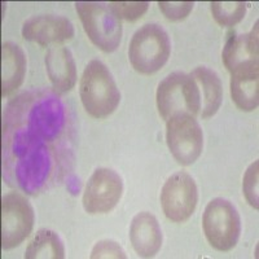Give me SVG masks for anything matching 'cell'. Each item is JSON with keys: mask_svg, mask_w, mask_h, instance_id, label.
Wrapping results in <instances>:
<instances>
[{"mask_svg": "<svg viewBox=\"0 0 259 259\" xmlns=\"http://www.w3.org/2000/svg\"><path fill=\"white\" fill-rule=\"evenodd\" d=\"M79 94L85 112L97 119L109 117L121 100L112 73L99 60L90 61L83 70Z\"/></svg>", "mask_w": 259, "mask_h": 259, "instance_id": "7a4b0ae2", "label": "cell"}, {"mask_svg": "<svg viewBox=\"0 0 259 259\" xmlns=\"http://www.w3.org/2000/svg\"><path fill=\"white\" fill-rule=\"evenodd\" d=\"M202 228L207 241L214 249L230 251L240 239L241 219L230 201L214 198L207 203L203 212Z\"/></svg>", "mask_w": 259, "mask_h": 259, "instance_id": "8992f818", "label": "cell"}, {"mask_svg": "<svg viewBox=\"0 0 259 259\" xmlns=\"http://www.w3.org/2000/svg\"><path fill=\"white\" fill-rule=\"evenodd\" d=\"M130 240L139 256L156 255L162 245V231L156 217L148 211L135 215L130 227Z\"/></svg>", "mask_w": 259, "mask_h": 259, "instance_id": "4fadbf2b", "label": "cell"}, {"mask_svg": "<svg viewBox=\"0 0 259 259\" xmlns=\"http://www.w3.org/2000/svg\"><path fill=\"white\" fill-rule=\"evenodd\" d=\"M193 6V2H158L161 12L170 21H182L187 18Z\"/></svg>", "mask_w": 259, "mask_h": 259, "instance_id": "7402d4cb", "label": "cell"}, {"mask_svg": "<svg viewBox=\"0 0 259 259\" xmlns=\"http://www.w3.org/2000/svg\"><path fill=\"white\" fill-rule=\"evenodd\" d=\"M157 109L165 121L179 114L196 117L201 110L200 90L192 75L182 71L168 74L157 89Z\"/></svg>", "mask_w": 259, "mask_h": 259, "instance_id": "3957f363", "label": "cell"}, {"mask_svg": "<svg viewBox=\"0 0 259 259\" xmlns=\"http://www.w3.org/2000/svg\"><path fill=\"white\" fill-rule=\"evenodd\" d=\"M26 259H38V258H52V259H64L65 247L62 244L60 236L55 231L51 230H39L36 235L32 237L25 251Z\"/></svg>", "mask_w": 259, "mask_h": 259, "instance_id": "ac0fdd59", "label": "cell"}, {"mask_svg": "<svg viewBox=\"0 0 259 259\" xmlns=\"http://www.w3.org/2000/svg\"><path fill=\"white\" fill-rule=\"evenodd\" d=\"M34 209L25 196L9 192L2 200V247L9 250L29 237L34 227Z\"/></svg>", "mask_w": 259, "mask_h": 259, "instance_id": "52a82bcc", "label": "cell"}, {"mask_svg": "<svg viewBox=\"0 0 259 259\" xmlns=\"http://www.w3.org/2000/svg\"><path fill=\"white\" fill-rule=\"evenodd\" d=\"M22 36L40 46L59 45L73 38L74 27L70 21L62 16H34L22 25Z\"/></svg>", "mask_w": 259, "mask_h": 259, "instance_id": "8fae6325", "label": "cell"}, {"mask_svg": "<svg viewBox=\"0 0 259 259\" xmlns=\"http://www.w3.org/2000/svg\"><path fill=\"white\" fill-rule=\"evenodd\" d=\"M259 162H253L249 167H247L246 172L244 175V180H242V191H244V196L246 201L249 202L251 207L258 210L259 207V198H258V170Z\"/></svg>", "mask_w": 259, "mask_h": 259, "instance_id": "44dd1931", "label": "cell"}, {"mask_svg": "<svg viewBox=\"0 0 259 259\" xmlns=\"http://www.w3.org/2000/svg\"><path fill=\"white\" fill-rule=\"evenodd\" d=\"M197 201L198 191L196 182L184 171L171 175L162 187V210L166 218L174 223L188 221L196 210Z\"/></svg>", "mask_w": 259, "mask_h": 259, "instance_id": "9c48e42d", "label": "cell"}, {"mask_svg": "<svg viewBox=\"0 0 259 259\" xmlns=\"http://www.w3.org/2000/svg\"><path fill=\"white\" fill-rule=\"evenodd\" d=\"M171 52L167 32L157 24H148L138 30L130 41L128 59L138 73L150 75L163 68Z\"/></svg>", "mask_w": 259, "mask_h": 259, "instance_id": "277c9868", "label": "cell"}, {"mask_svg": "<svg viewBox=\"0 0 259 259\" xmlns=\"http://www.w3.org/2000/svg\"><path fill=\"white\" fill-rule=\"evenodd\" d=\"M166 123V142L178 163L192 165L202 152L203 134L194 117L187 114L174 115Z\"/></svg>", "mask_w": 259, "mask_h": 259, "instance_id": "ba28073f", "label": "cell"}, {"mask_svg": "<svg viewBox=\"0 0 259 259\" xmlns=\"http://www.w3.org/2000/svg\"><path fill=\"white\" fill-rule=\"evenodd\" d=\"M210 9L214 20L221 26L231 27L245 17L246 4L244 2H212Z\"/></svg>", "mask_w": 259, "mask_h": 259, "instance_id": "d6986e66", "label": "cell"}, {"mask_svg": "<svg viewBox=\"0 0 259 259\" xmlns=\"http://www.w3.org/2000/svg\"><path fill=\"white\" fill-rule=\"evenodd\" d=\"M227 70L232 73L245 65L258 64V22L247 34L236 35L230 32L222 52Z\"/></svg>", "mask_w": 259, "mask_h": 259, "instance_id": "7c38bea8", "label": "cell"}, {"mask_svg": "<svg viewBox=\"0 0 259 259\" xmlns=\"http://www.w3.org/2000/svg\"><path fill=\"white\" fill-rule=\"evenodd\" d=\"M74 127L57 92L30 90L3 113V178L30 196L53 188L73 163Z\"/></svg>", "mask_w": 259, "mask_h": 259, "instance_id": "6da1fadb", "label": "cell"}, {"mask_svg": "<svg viewBox=\"0 0 259 259\" xmlns=\"http://www.w3.org/2000/svg\"><path fill=\"white\" fill-rule=\"evenodd\" d=\"M26 73V56L15 43L6 41L2 47V97L20 89Z\"/></svg>", "mask_w": 259, "mask_h": 259, "instance_id": "2e32d148", "label": "cell"}, {"mask_svg": "<svg viewBox=\"0 0 259 259\" xmlns=\"http://www.w3.org/2000/svg\"><path fill=\"white\" fill-rule=\"evenodd\" d=\"M92 259H101V258H117V259H124L126 254H124L123 249L115 241L112 240H103L99 241L92 249L91 253Z\"/></svg>", "mask_w": 259, "mask_h": 259, "instance_id": "603a6c76", "label": "cell"}, {"mask_svg": "<svg viewBox=\"0 0 259 259\" xmlns=\"http://www.w3.org/2000/svg\"><path fill=\"white\" fill-rule=\"evenodd\" d=\"M122 193V178L110 168H97L85 184L83 207L89 214H106L117 206Z\"/></svg>", "mask_w": 259, "mask_h": 259, "instance_id": "30bf717a", "label": "cell"}, {"mask_svg": "<svg viewBox=\"0 0 259 259\" xmlns=\"http://www.w3.org/2000/svg\"><path fill=\"white\" fill-rule=\"evenodd\" d=\"M75 9L90 40L104 52H113L122 39L121 20L109 4L96 2H78Z\"/></svg>", "mask_w": 259, "mask_h": 259, "instance_id": "5b68a950", "label": "cell"}, {"mask_svg": "<svg viewBox=\"0 0 259 259\" xmlns=\"http://www.w3.org/2000/svg\"><path fill=\"white\" fill-rule=\"evenodd\" d=\"M109 7L119 20L136 21L142 18L149 8L148 2H112Z\"/></svg>", "mask_w": 259, "mask_h": 259, "instance_id": "ffe728a7", "label": "cell"}, {"mask_svg": "<svg viewBox=\"0 0 259 259\" xmlns=\"http://www.w3.org/2000/svg\"><path fill=\"white\" fill-rule=\"evenodd\" d=\"M196 80L200 90L201 96V117L203 119L217 114L222 105L223 89L221 78L215 71L210 70L206 66H198L191 74Z\"/></svg>", "mask_w": 259, "mask_h": 259, "instance_id": "e0dca14e", "label": "cell"}, {"mask_svg": "<svg viewBox=\"0 0 259 259\" xmlns=\"http://www.w3.org/2000/svg\"><path fill=\"white\" fill-rule=\"evenodd\" d=\"M231 75V97L242 112H253L259 103L258 64L245 65Z\"/></svg>", "mask_w": 259, "mask_h": 259, "instance_id": "5bb4252c", "label": "cell"}, {"mask_svg": "<svg viewBox=\"0 0 259 259\" xmlns=\"http://www.w3.org/2000/svg\"><path fill=\"white\" fill-rule=\"evenodd\" d=\"M46 68L48 78L56 92H69L77 82L75 62L69 48L57 46L50 48L46 55Z\"/></svg>", "mask_w": 259, "mask_h": 259, "instance_id": "9a60e30c", "label": "cell"}]
</instances>
